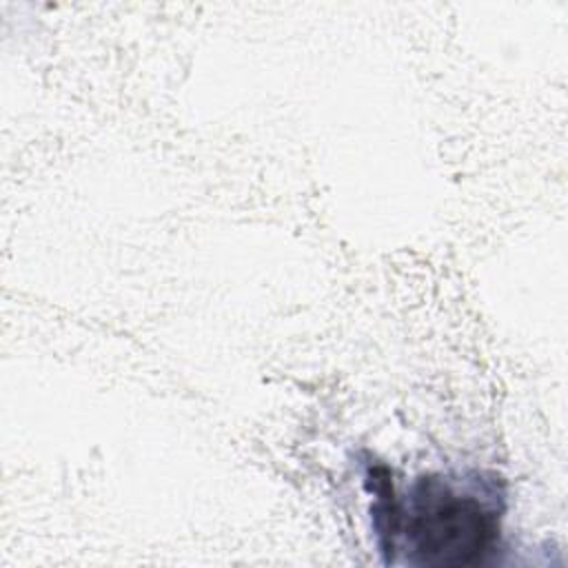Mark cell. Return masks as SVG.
<instances>
[{"label":"cell","mask_w":568,"mask_h":568,"mask_svg":"<svg viewBox=\"0 0 568 568\" xmlns=\"http://www.w3.org/2000/svg\"><path fill=\"white\" fill-rule=\"evenodd\" d=\"M373 526L386 564L404 552L419 568H468L497 548L504 517V486L495 473L422 475L404 497L395 495L384 464L366 466Z\"/></svg>","instance_id":"cell-1"}]
</instances>
